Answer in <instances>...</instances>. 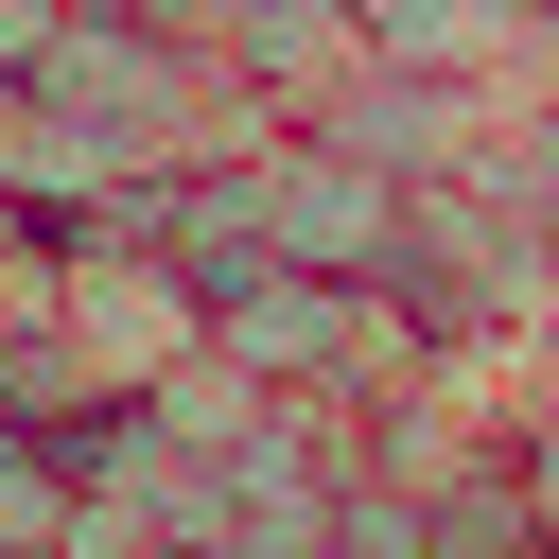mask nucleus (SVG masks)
<instances>
[{
  "label": "nucleus",
  "instance_id": "nucleus-1",
  "mask_svg": "<svg viewBox=\"0 0 559 559\" xmlns=\"http://www.w3.org/2000/svg\"><path fill=\"white\" fill-rule=\"evenodd\" d=\"M245 210H262V245L297 280H384V245H402V175L349 157V140H314V122H280L245 157Z\"/></svg>",
  "mask_w": 559,
  "mask_h": 559
},
{
  "label": "nucleus",
  "instance_id": "nucleus-2",
  "mask_svg": "<svg viewBox=\"0 0 559 559\" xmlns=\"http://www.w3.org/2000/svg\"><path fill=\"white\" fill-rule=\"evenodd\" d=\"M70 454L35 437V419H0V559H70Z\"/></svg>",
  "mask_w": 559,
  "mask_h": 559
},
{
  "label": "nucleus",
  "instance_id": "nucleus-3",
  "mask_svg": "<svg viewBox=\"0 0 559 559\" xmlns=\"http://www.w3.org/2000/svg\"><path fill=\"white\" fill-rule=\"evenodd\" d=\"M507 489H524V524H542V542H559V402H542V419H524V437H507Z\"/></svg>",
  "mask_w": 559,
  "mask_h": 559
}]
</instances>
